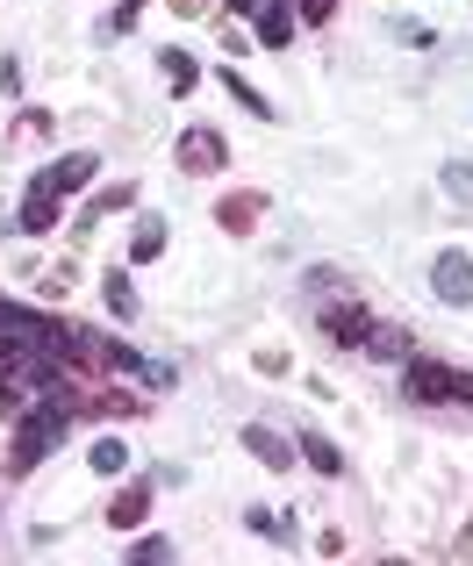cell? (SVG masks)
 Masks as SVG:
<instances>
[{
  "label": "cell",
  "mask_w": 473,
  "mask_h": 566,
  "mask_svg": "<svg viewBox=\"0 0 473 566\" xmlns=\"http://www.w3.org/2000/svg\"><path fill=\"white\" fill-rule=\"evenodd\" d=\"M216 80H223V94H230V101H244L251 115H273V101H265V94H259V86H251L244 72H236V65H223V72H216Z\"/></svg>",
  "instance_id": "15"
},
{
  "label": "cell",
  "mask_w": 473,
  "mask_h": 566,
  "mask_svg": "<svg viewBox=\"0 0 473 566\" xmlns=\"http://www.w3.org/2000/svg\"><path fill=\"white\" fill-rule=\"evenodd\" d=\"M460 559H473V531H466V538H460Z\"/></svg>",
  "instance_id": "30"
},
{
  "label": "cell",
  "mask_w": 473,
  "mask_h": 566,
  "mask_svg": "<svg viewBox=\"0 0 473 566\" xmlns=\"http://www.w3.org/2000/svg\"><path fill=\"white\" fill-rule=\"evenodd\" d=\"M259 8H273V0H230V22L236 14H259Z\"/></svg>",
  "instance_id": "29"
},
{
  "label": "cell",
  "mask_w": 473,
  "mask_h": 566,
  "mask_svg": "<svg viewBox=\"0 0 473 566\" xmlns=\"http://www.w3.org/2000/svg\"><path fill=\"white\" fill-rule=\"evenodd\" d=\"M94 172H101V158H94V151H65V158H51V166L29 180V193H22V230H29V237H51V230H57V208H65L72 193L94 187Z\"/></svg>",
  "instance_id": "1"
},
{
  "label": "cell",
  "mask_w": 473,
  "mask_h": 566,
  "mask_svg": "<svg viewBox=\"0 0 473 566\" xmlns=\"http://www.w3.org/2000/svg\"><path fill=\"white\" fill-rule=\"evenodd\" d=\"M431 294H438L445 308H466V302H473V259H466V251H438Z\"/></svg>",
  "instance_id": "5"
},
{
  "label": "cell",
  "mask_w": 473,
  "mask_h": 566,
  "mask_svg": "<svg viewBox=\"0 0 473 566\" xmlns=\"http://www.w3.org/2000/svg\"><path fill=\"white\" fill-rule=\"evenodd\" d=\"M244 524H251V531H259V538H287V524H280V516H273V510H244Z\"/></svg>",
  "instance_id": "25"
},
{
  "label": "cell",
  "mask_w": 473,
  "mask_h": 566,
  "mask_svg": "<svg viewBox=\"0 0 473 566\" xmlns=\"http://www.w3.org/2000/svg\"><path fill=\"white\" fill-rule=\"evenodd\" d=\"M86 467H94V473H123L129 467V444L123 438H101L94 452H86Z\"/></svg>",
  "instance_id": "19"
},
{
  "label": "cell",
  "mask_w": 473,
  "mask_h": 566,
  "mask_svg": "<svg viewBox=\"0 0 473 566\" xmlns=\"http://www.w3.org/2000/svg\"><path fill=\"white\" fill-rule=\"evenodd\" d=\"M244 452L273 473H294V438H280V430H265V423H244Z\"/></svg>",
  "instance_id": "10"
},
{
  "label": "cell",
  "mask_w": 473,
  "mask_h": 566,
  "mask_svg": "<svg viewBox=\"0 0 473 566\" xmlns=\"http://www.w3.org/2000/svg\"><path fill=\"white\" fill-rule=\"evenodd\" d=\"M402 395L423 409H460V401H473V374L445 359H402Z\"/></svg>",
  "instance_id": "3"
},
{
  "label": "cell",
  "mask_w": 473,
  "mask_h": 566,
  "mask_svg": "<svg viewBox=\"0 0 473 566\" xmlns=\"http://www.w3.org/2000/svg\"><path fill=\"white\" fill-rule=\"evenodd\" d=\"M151 259H166V216H137V230H129V265Z\"/></svg>",
  "instance_id": "12"
},
{
  "label": "cell",
  "mask_w": 473,
  "mask_h": 566,
  "mask_svg": "<svg viewBox=\"0 0 473 566\" xmlns=\"http://www.w3.org/2000/svg\"><path fill=\"white\" fill-rule=\"evenodd\" d=\"M158 72H166V80L180 86V94H187V86L201 80V65H195V57H187V51H158Z\"/></svg>",
  "instance_id": "18"
},
{
  "label": "cell",
  "mask_w": 473,
  "mask_h": 566,
  "mask_svg": "<svg viewBox=\"0 0 473 566\" xmlns=\"http://www.w3.org/2000/svg\"><path fill=\"white\" fill-rule=\"evenodd\" d=\"M36 287L51 294V302H65V294H72V265H43V273H36Z\"/></svg>",
  "instance_id": "21"
},
{
  "label": "cell",
  "mask_w": 473,
  "mask_h": 566,
  "mask_svg": "<svg viewBox=\"0 0 473 566\" xmlns=\"http://www.w3.org/2000/svg\"><path fill=\"white\" fill-rule=\"evenodd\" d=\"M151 488L158 481H129V488H115V502L101 516H108V531H137L144 516H151Z\"/></svg>",
  "instance_id": "9"
},
{
  "label": "cell",
  "mask_w": 473,
  "mask_h": 566,
  "mask_svg": "<svg viewBox=\"0 0 473 566\" xmlns=\"http://www.w3.org/2000/svg\"><path fill=\"white\" fill-rule=\"evenodd\" d=\"M94 416H144L151 401L137 395V387H115V380H94V401H86Z\"/></svg>",
  "instance_id": "11"
},
{
  "label": "cell",
  "mask_w": 473,
  "mask_h": 566,
  "mask_svg": "<svg viewBox=\"0 0 473 566\" xmlns=\"http://www.w3.org/2000/svg\"><path fill=\"white\" fill-rule=\"evenodd\" d=\"M123 208H137V180H115V187H94L86 193V208H80V230L72 237H94L108 216H123Z\"/></svg>",
  "instance_id": "7"
},
{
  "label": "cell",
  "mask_w": 473,
  "mask_h": 566,
  "mask_svg": "<svg viewBox=\"0 0 473 566\" xmlns=\"http://www.w3.org/2000/svg\"><path fill=\"white\" fill-rule=\"evenodd\" d=\"M337 14V0H302V8H294V22H308V29H323Z\"/></svg>",
  "instance_id": "23"
},
{
  "label": "cell",
  "mask_w": 473,
  "mask_h": 566,
  "mask_svg": "<svg viewBox=\"0 0 473 566\" xmlns=\"http://www.w3.org/2000/svg\"><path fill=\"white\" fill-rule=\"evenodd\" d=\"M101 294H108V308H115V316H137V294H129V273H123V265H108V280H101Z\"/></svg>",
  "instance_id": "17"
},
{
  "label": "cell",
  "mask_w": 473,
  "mask_h": 566,
  "mask_svg": "<svg viewBox=\"0 0 473 566\" xmlns=\"http://www.w3.org/2000/svg\"><path fill=\"white\" fill-rule=\"evenodd\" d=\"M265 222V193L259 187H244V193H223L216 201V230H230V237H251Z\"/></svg>",
  "instance_id": "8"
},
{
  "label": "cell",
  "mask_w": 473,
  "mask_h": 566,
  "mask_svg": "<svg viewBox=\"0 0 473 566\" xmlns=\"http://www.w3.org/2000/svg\"><path fill=\"white\" fill-rule=\"evenodd\" d=\"M445 193H460V201H473V166H460V158H452V166H445Z\"/></svg>",
  "instance_id": "26"
},
{
  "label": "cell",
  "mask_w": 473,
  "mask_h": 566,
  "mask_svg": "<svg viewBox=\"0 0 473 566\" xmlns=\"http://www.w3.org/2000/svg\"><path fill=\"white\" fill-rule=\"evenodd\" d=\"M366 359H409V331H395V323H374V337H366Z\"/></svg>",
  "instance_id": "16"
},
{
  "label": "cell",
  "mask_w": 473,
  "mask_h": 566,
  "mask_svg": "<svg viewBox=\"0 0 473 566\" xmlns=\"http://www.w3.org/2000/svg\"><path fill=\"white\" fill-rule=\"evenodd\" d=\"M172 559V538H137V566H166Z\"/></svg>",
  "instance_id": "24"
},
{
  "label": "cell",
  "mask_w": 473,
  "mask_h": 566,
  "mask_svg": "<svg viewBox=\"0 0 473 566\" xmlns=\"http://www.w3.org/2000/svg\"><path fill=\"white\" fill-rule=\"evenodd\" d=\"M302 459L323 473V481H345V452H337V444L323 438V430H302Z\"/></svg>",
  "instance_id": "13"
},
{
  "label": "cell",
  "mask_w": 473,
  "mask_h": 566,
  "mask_svg": "<svg viewBox=\"0 0 473 566\" xmlns=\"http://www.w3.org/2000/svg\"><path fill=\"white\" fill-rule=\"evenodd\" d=\"M172 166H180V172H195V180L223 172V166H230V144H223V129H209V123L180 129V144H172Z\"/></svg>",
  "instance_id": "4"
},
{
  "label": "cell",
  "mask_w": 473,
  "mask_h": 566,
  "mask_svg": "<svg viewBox=\"0 0 473 566\" xmlns=\"http://www.w3.org/2000/svg\"><path fill=\"white\" fill-rule=\"evenodd\" d=\"M172 14H180V22H201V14H209V0H166Z\"/></svg>",
  "instance_id": "27"
},
{
  "label": "cell",
  "mask_w": 473,
  "mask_h": 566,
  "mask_svg": "<svg viewBox=\"0 0 473 566\" xmlns=\"http://www.w3.org/2000/svg\"><path fill=\"white\" fill-rule=\"evenodd\" d=\"M51 137V108H22V123L8 129V144H43Z\"/></svg>",
  "instance_id": "20"
},
{
  "label": "cell",
  "mask_w": 473,
  "mask_h": 566,
  "mask_svg": "<svg viewBox=\"0 0 473 566\" xmlns=\"http://www.w3.org/2000/svg\"><path fill=\"white\" fill-rule=\"evenodd\" d=\"M137 14H144V0H123V8H115V29H137Z\"/></svg>",
  "instance_id": "28"
},
{
  "label": "cell",
  "mask_w": 473,
  "mask_h": 566,
  "mask_svg": "<svg viewBox=\"0 0 473 566\" xmlns=\"http://www.w3.org/2000/svg\"><path fill=\"white\" fill-rule=\"evenodd\" d=\"M316 323H323V337H330V345H345V352H351V345L366 352V337H374V316H366L359 302H330Z\"/></svg>",
  "instance_id": "6"
},
{
  "label": "cell",
  "mask_w": 473,
  "mask_h": 566,
  "mask_svg": "<svg viewBox=\"0 0 473 566\" xmlns=\"http://www.w3.org/2000/svg\"><path fill=\"white\" fill-rule=\"evenodd\" d=\"M65 430H72V416L57 409V401H29V409L14 416V444H8V473H14V481H22V473H36V459L51 452Z\"/></svg>",
  "instance_id": "2"
},
{
  "label": "cell",
  "mask_w": 473,
  "mask_h": 566,
  "mask_svg": "<svg viewBox=\"0 0 473 566\" xmlns=\"http://www.w3.org/2000/svg\"><path fill=\"white\" fill-rule=\"evenodd\" d=\"M259 43H265V51H287V43H294V8H287V0L259 8Z\"/></svg>",
  "instance_id": "14"
},
{
  "label": "cell",
  "mask_w": 473,
  "mask_h": 566,
  "mask_svg": "<svg viewBox=\"0 0 473 566\" xmlns=\"http://www.w3.org/2000/svg\"><path fill=\"white\" fill-rule=\"evenodd\" d=\"M251 366H259V374H265V380H280V374H287V366H294V359H287V352H280V345H265V352H251Z\"/></svg>",
  "instance_id": "22"
}]
</instances>
